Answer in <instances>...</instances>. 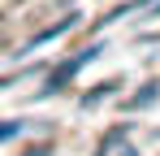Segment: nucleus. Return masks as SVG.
I'll return each instance as SVG.
<instances>
[{"label": "nucleus", "instance_id": "3", "mask_svg": "<svg viewBox=\"0 0 160 156\" xmlns=\"http://www.w3.org/2000/svg\"><path fill=\"white\" fill-rule=\"evenodd\" d=\"M156 96H160V87H156V82H147V87H143V91H138V96L130 100V108H143V104H152Z\"/></svg>", "mask_w": 160, "mask_h": 156}, {"label": "nucleus", "instance_id": "4", "mask_svg": "<svg viewBox=\"0 0 160 156\" xmlns=\"http://www.w3.org/2000/svg\"><path fill=\"white\" fill-rule=\"evenodd\" d=\"M18 130H22V122H0V143H4V139H13Z\"/></svg>", "mask_w": 160, "mask_h": 156}, {"label": "nucleus", "instance_id": "1", "mask_svg": "<svg viewBox=\"0 0 160 156\" xmlns=\"http://www.w3.org/2000/svg\"><path fill=\"white\" fill-rule=\"evenodd\" d=\"M100 44H91V48H82L78 56H69V61H65V65H61V70H52V78H48V87H43V91H39V96H52V91H61V87H65V82H69V78L78 74L82 65H87V61H95V56H100Z\"/></svg>", "mask_w": 160, "mask_h": 156}, {"label": "nucleus", "instance_id": "2", "mask_svg": "<svg viewBox=\"0 0 160 156\" xmlns=\"http://www.w3.org/2000/svg\"><path fill=\"white\" fill-rule=\"evenodd\" d=\"M78 18H82V13H69V18H61L56 26H43V30H39V35H35V39H30V44H26L22 52H35L39 44H52V39H61V35H69V30L78 26Z\"/></svg>", "mask_w": 160, "mask_h": 156}]
</instances>
